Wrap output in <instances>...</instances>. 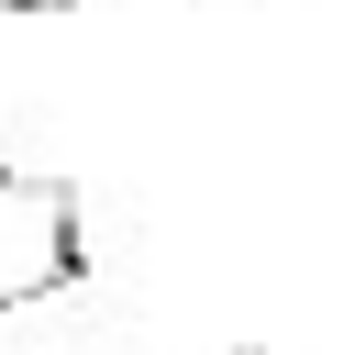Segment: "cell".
I'll return each instance as SVG.
<instances>
[{
	"instance_id": "cell-1",
	"label": "cell",
	"mask_w": 355,
	"mask_h": 355,
	"mask_svg": "<svg viewBox=\"0 0 355 355\" xmlns=\"http://www.w3.org/2000/svg\"><path fill=\"white\" fill-rule=\"evenodd\" d=\"M78 189L67 178H33V166H0V311H33L55 288H78Z\"/></svg>"
},
{
	"instance_id": "cell-2",
	"label": "cell",
	"mask_w": 355,
	"mask_h": 355,
	"mask_svg": "<svg viewBox=\"0 0 355 355\" xmlns=\"http://www.w3.org/2000/svg\"><path fill=\"white\" fill-rule=\"evenodd\" d=\"M11 11H78V0H0V22H11Z\"/></svg>"
}]
</instances>
